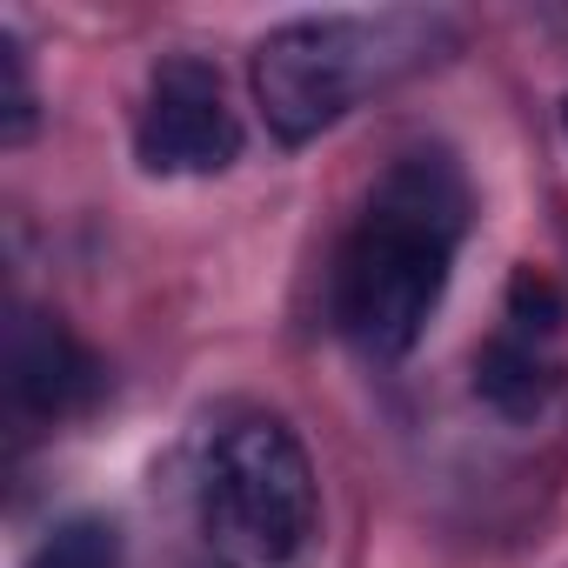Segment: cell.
I'll list each match as a JSON object with an SVG mask.
<instances>
[{
	"label": "cell",
	"mask_w": 568,
	"mask_h": 568,
	"mask_svg": "<svg viewBox=\"0 0 568 568\" xmlns=\"http://www.w3.org/2000/svg\"><path fill=\"white\" fill-rule=\"evenodd\" d=\"M241 154V114L201 54H168L134 121V161L148 174H221Z\"/></svg>",
	"instance_id": "277c9868"
},
{
	"label": "cell",
	"mask_w": 568,
	"mask_h": 568,
	"mask_svg": "<svg viewBox=\"0 0 568 568\" xmlns=\"http://www.w3.org/2000/svg\"><path fill=\"white\" fill-rule=\"evenodd\" d=\"M561 315H568V302H561L555 281L541 267H515V281H508V328L515 335H535V342H555L561 335Z\"/></svg>",
	"instance_id": "ba28073f"
},
{
	"label": "cell",
	"mask_w": 568,
	"mask_h": 568,
	"mask_svg": "<svg viewBox=\"0 0 568 568\" xmlns=\"http://www.w3.org/2000/svg\"><path fill=\"white\" fill-rule=\"evenodd\" d=\"M455 48V21L428 8H382V14H308L281 21L254 48V108L274 141H315L355 101L435 68Z\"/></svg>",
	"instance_id": "7a4b0ae2"
},
{
	"label": "cell",
	"mask_w": 568,
	"mask_h": 568,
	"mask_svg": "<svg viewBox=\"0 0 568 568\" xmlns=\"http://www.w3.org/2000/svg\"><path fill=\"white\" fill-rule=\"evenodd\" d=\"M462 234H468L462 168L442 148L395 154V168L375 181L368 207L355 214L335 254V322L362 355L395 362L428 335Z\"/></svg>",
	"instance_id": "6da1fadb"
},
{
	"label": "cell",
	"mask_w": 568,
	"mask_h": 568,
	"mask_svg": "<svg viewBox=\"0 0 568 568\" xmlns=\"http://www.w3.org/2000/svg\"><path fill=\"white\" fill-rule=\"evenodd\" d=\"M8 395L34 422L81 415L101 395V362L81 348V335L54 308H14L8 322Z\"/></svg>",
	"instance_id": "5b68a950"
},
{
	"label": "cell",
	"mask_w": 568,
	"mask_h": 568,
	"mask_svg": "<svg viewBox=\"0 0 568 568\" xmlns=\"http://www.w3.org/2000/svg\"><path fill=\"white\" fill-rule=\"evenodd\" d=\"M201 528L227 568H302L322 528V488L302 435L274 415L227 422L201 455Z\"/></svg>",
	"instance_id": "3957f363"
},
{
	"label": "cell",
	"mask_w": 568,
	"mask_h": 568,
	"mask_svg": "<svg viewBox=\"0 0 568 568\" xmlns=\"http://www.w3.org/2000/svg\"><path fill=\"white\" fill-rule=\"evenodd\" d=\"M0 74H8V101H0V134L14 148L34 134V81H28V48L14 28H0Z\"/></svg>",
	"instance_id": "9c48e42d"
},
{
	"label": "cell",
	"mask_w": 568,
	"mask_h": 568,
	"mask_svg": "<svg viewBox=\"0 0 568 568\" xmlns=\"http://www.w3.org/2000/svg\"><path fill=\"white\" fill-rule=\"evenodd\" d=\"M555 388H561V362H555L548 342H535V335L501 328V335L475 355V395H481L495 415H508V422H535V415L555 402Z\"/></svg>",
	"instance_id": "8992f818"
},
{
	"label": "cell",
	"mask_w": 568,
	"mask_h": 568,
	"mask_svg": "<svg viewBox=\"0 0 568 568\" xmlns=\"http://www.w3.org/2000/svg\"><path fill=\"white\" fill-rule=\"evenodd\" d=\"M28 568H121V528L108 515H68L34 541Z\"/></svg>",
	"instance_id": "52a82bcc"
},
{
	"label": "cell",
	"mask_w": 568,
	"mask_h": 568,
	"mask_svg": "<svg viewBox=\"0 0 568 568\" xmlns=\"http://www.w3.org/2000/svg\"><path fill=\"white\" fill-rule=\"evenodd\" d=\"M561 121H568V108H561Z\"/></svg>",
	"instance_id": "30bf717a"
}]
</instances>
